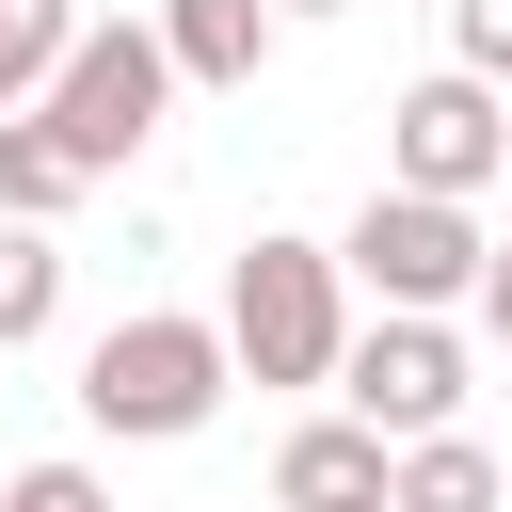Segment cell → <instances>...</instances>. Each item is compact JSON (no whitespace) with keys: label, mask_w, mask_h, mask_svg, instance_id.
<instances>
[{"label":"cell","mask_w":512,"mask_h":512,"mask_svg":"<svg viewBox=\"0 0 512 512\" xmlns=\"http://www.w3.org/2000/svg\"><path fill=\"white\" fill-rule=\"evenodd\" d=\"M224 352H240V384H336V352H352V256L256 224L240 272H224Z\"/></svg>","instance_id":"1"},{"label":"cell","mask_w":512,"mask_h":512,"mask_svg":"<svg viewBox=\"0 0 512 512\" xmlns=\"http://www.w3.org/2000/svg\"><path fill=\"white\" fill-rule=\"evenodd\" d=\"M224 384H240L224 320H176V304H128V320L80 352V416H96L112 448H176V432H208Z\"/></svg>","instance_id":"2"},{"label":"cell","mask_w":512,"mask_h":512,"mask_svg":"<svg viewBox=\"0 0 512 512\" xmlns=\"http://www.w3.org/2000/svg\"><path fill=\"white\" fill-rule=\"evenodd\" d=\"M192 80H176V48H160V16H80V48H64V80L32 96L48 112V144L80 160V176H128L144 144H160V112H176Z\"/></svg>","instance_id":"3"},{"label":"cell","mask_w":512,"mask_h":512,"mask_svg":"<svg viewBox=\"0 0 512 512\" xmlns=\"http://www.w3.org/2000/svg\"><path fill=\"white\" fill-rule=\"evenodd\" d=\"M336 256H352V288H368V304L464 320V304H480V256H496V240H480V208H464V192H400V176H384V192H368V208L336 224Z\"/></svg>","instance_id":"4"},{"label":"cell","mask_w":512,"mask_h":512,"mask_svg":"<svg viewBox=\"0 0 512 512\" xmlns=\"http://www.w3.org/2000/svg\"><path fill=\"white\" fill-rule=\"evenodd\" d=\"M464 384H480L464 320H416V304H368V320H352V352H336V400H352L384 448H416V432H464Z\"/></svg>","instance_id":"5"},{"label":"cell","mask_w":512,"mask_h":512,"mask_svg":"<svg viewBox=\"0 0 512 512\" xmlns=\"http://www.w3.org/2000/svg\"><path fill=\"white\" fill-rule=\"evenodd\" d=\"M384 176L400 192H496L512 176V80H480V64H432V80H400L384 96Z\"/></svg>","instance_id":"6"},{"label":"cell","mask_w":512,"mask_h":512,"mask_svg":"<svg viewBox=\"0 0 512 512\" xmlns=\"http://www.w3.org/2000/svg\"><path fill=\"white\" fill-rule=\"evenodd\" d=\"M272 496H288V512H400V448H384V432L336 400V416H304V432H288Z\"/></svg>","instance_id":"7"},{"label":"cell","mask_w":512,"mask_h":512,"mask_svg":"<svg viewBox=\"0 0 512 512\" xmlns=\"http://www.w3.org/2000/svg\"><path fill=\"white\" fill-rule=\"evenodd\" d=\"M160 48H176L192 96H256V64H272V0H160Z\"/></svg>","instance_id":"8"},{"label":"cell","mask_w":512,"mask_h":512,"mask_svg":"<svg viewBox=\"0 0 512 512\" xmlns=\"http://www.w3.org/2000/svg\"><path fill=\"white\" fill-rule=\"evenodd\" d=\"M80 192H96V176L48 144V112H0V208H16V224H64Z\"/></svg>","instance_id":"9"},{"label":"cell","mask_w":512,"mask_h":512,"mask_svg":"<svg viewBox=\"0 0 512 512\" xmlns=\"http://www.w3.org/2000/svg\"><path fill=\"white\" fill-rule=\"evenodd\" d=\"M512 480H496V448L480 432H416L400 448V512H496Z\"/></svg>","instance_id":"10"},{"label":"cell","mask_w":512,"mask_h":512,"mask_svg":"<svg viewBox=\"0 0 512 512\" xmlns=\"http://www.w3.org/2000/svg\"><path fill=\"white\" fill-rule=\"evenodd\" d=\"M48 320H64V240H48V224H16V208H0V352H32V336H48Z\"/></svg>","instance_id":"11"},{"label":"cell","mask_w":512,"mask_h":512,"mask_svg":"<svg viewBox=\"0 0 512 512\" xmlns=\"http://www.w3.org/2000/svg\"><path fill=\"white\" fill-rule=\"evenodd\" d=\"M80 48V0H0V112H32Z\"/></svg>","instance_id":"12"},{"label":"cell","mask_w":512,"mask_h":512,"mask_svg":"<svg viewBox=\"0 0 512 512\" xmlns=\"http://www.w3.org/2000/svg\"><path fill=\"white\" fill-rule=\"evenodd\" d=\"M0 512H112V480H96V464H16Z\"/></svg>","instance_id":"13"},{"label":"cell","mask_w":512,"mask_h":512,"mask_svg":"<svg viewBox=\"0 0 512 512\" xmlns=\"http://www.w3.org/2000/svg\"><path fill=\"white\" fill-rule=\"evenodd\" d=\"M448 64H480V80H512V0H448Z\"/></svg>","instance_id":"14"},{"label":"cell","mask_w":512,"mask_h":512,"mask_svg":"<svg viewBox=\"0 0 512 512\" xmlns=\"http://www.w3.org/2000/svg\"><path fill=\"white\" fill-rule=\"evenodd\" d=\"M464 320H480V336H496V352H512V240H496V256H480V304H464Z\"/></svg>","instance_id":"15"},{"label":"cell","mask_w":512,"mask_h":512,"mask_svg":"<svg viewBox=\"0 0 512 512\" xmlns=\"http://www.w3.org/2000/svg\"><path fill=\"white\" fill-rule=\"evenodd\" d=\"M272 16H352V0H272Z\"/></svg>","instance_id":"16"}]
</instances>
